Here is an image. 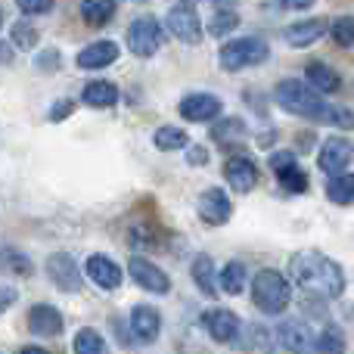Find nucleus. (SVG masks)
Wrapping results in <instances>:
<instances>
[{
    "instance_id": "f257e3e1",
    "label": "nucleus",
    "mask_w": 354,
    "mask_h": 354,
    "mask_svg": "<svg viewBox=\"0 0 354 354\" xmlns=\"http://www.w3.org/2000/svg\"><path fill=\"white\" fill-rule=\"evenodd\" d=\"M289 277L299 283L305 292L320 299H339L345 292V274L333 258L324 252H299L289 261Z\"/></svg>"
},
{
    "instance_id": "f03ea898",
    "label": "nucleus",
    "mask_w": 354,
    "mask_h": 354,
    "mask_svg": "<svg viewBox=\"0 0 354 354\" xmlns=\"http://www.w3.org/2000/svg\"><path fill=\"white\" fill-rule=\"evenodd\" d=\"M274 100L280 109L301 115V118H314V122H324L326 106H330V103H324V97L317 91H311L305 81H295V78L280 81L274 91Z\"/></svg>"
},
{
    "instance_id": "7ed1b4c3",
    "label": "nucleus",
    "mask_w": 354,
    "mask_h": 354,
    "mask_svg": "<svg viewBox=\"0 0 354 354\" xmlns=\"http://www.w3.org/2000/svg\"><path fill=\"white\" fill-rule=\"evenodd\" d=\"M289 299H292V289H289L286 277L277 274V270H261L252 280V301H255L258 311L283 314L289 308Z\"/></svg>"
},
{
    "instance_id": "20e7f679",
    "label": "nucleus",
    "mask_w": 354,
    "mask_h": 354,
    "mask_svg": "<svg viewBox=\"0 0 354 354\" xmlns=\"http://www.w3.org/2000/svg\"><path fill=\"white\" fill-rule=\"evenodd\" d=\"M268 56H270V47L261 37H239V41H227L221 47L218 59H221V68L239 72V68H249V66H261Z\"/></svg>"
},
{
    "instance_id": "39448f33",
    "label": "nucleus",
    "mask_w": 354,
    "mask_h": 354,
    "mask_svg": "<svg viewBox=\"0 0 354 354\" xmlns=\"http://www.w3.org/2000/svg\"><path fill=\"white\" fill-rule=\"evenodd\" d=\"M165 44V28L156 16H137L128 28V47L134 56H156L159 47Z\"/></svg>"
},
{
    "instance_id": "423d86ee",
    "label": "nucleus",
    "mask_w": 354,
    "mask_h": 354,
    "mask_svg": "<svg viewBox=\"0 0 354 354\" xmlns=\"http://www.w3.org/2000/svg\"><path fill=\"white\" fill-rule=\"evenodd\" d=\"M165 25L180 44L196 47V44L202 41V19H199V10H196L193 3H174L171 10H168Z\"/></svg>"
},
{
    "instance_id": "0eeeda50",
    "label": "nucleus",
    "mask_w": 354,
    "mask_h": 354,
    "mask_svg": "<svg viewBox=\"0 0 354 354\" xmlns=\"http://www.w3.org/2000/svg\"><path fill=\"white\" fill-rule=\"evenodd\" d=\"M128 270H131V280H134L140 289H147V292H156V295L171 292V277H168L159 264L149 261V258L134 255L131 258V264H128Z\"/></svg>"
},
{
    "instance_id": "6e6552de",
    "label": "nucleus",
    "mask_w": 354,
    "mask_h": 354,
    "mask_svg": "<svg viewBox=\"0 0 354 354\" xmlns=\"http://www.w3.org/2000/svg\"><path fill=\"white\" fill-rule=\"evenodd\" d=\"M202 326L214 342H236L239 333H243V320L230 311V308H212V311L202 314Z\"/></svg>"
},
{
    "instance_id": "1a4fd4ad",
    "label": "nucleus",
    "mask_w": 354,
    "mask_h": 354,
    "mask_svg": "<svg viewBox=\"0 0 354 354\" xmlns=\"http://www.w3.org/2000/svg\"><path fill=\"white\" fill-rule=\"evenodd\" d=\"M44 270H47L50 283L56 289H62V292H78L81 289V270L75 264V258L66 255V252H53L47 258V264H44Z\"/></svg>"
},
{
    "instance_id": "9d476101",
    "label": "nucleus",
    "mask_w": 354,
    "mask_h": 354,
    "mask_svg": "<svg viewBox=\"0 0 354 354\" xmlns=\"http://www.w3.org/2000/svg\"><path fill=\"white\" fill-rule=\"evenodd\" d=\"M277 342L292 354H314L317 351V336H314V330L305 324V320H286V324H280Z\"/></svg>"
},
{
    "instance_id": "9b49d317",
    "label": "nucleus",
    "mask_w": 354,
    "mask_h": 354,
    "mask_svg": "<svg viewBox=\"0 0 354 354\" xmlns=\"http://www.w3.org/2000/svg\"><path fill=\"white\" fill-rule=\"evenodd\" d=\"M351 156H354V147L345 140V137H330V140L320 147L317 165H320V171H326L330 177H339V174H345Z\"/></svg>"
},
{
    "instance_id": "f8f14e48",
    "label": "nucleus",
    "mask_w": 354,
    "mask_h": 354,
    "mask_svg": "<svg viewBox=\"0 0 354 354\" xmlns=\"http://www.w3.org/2000/svg\"><path fill=\"white\" fill-rule=\"evenodd\" d=\"M162 333V314L153 305H137L131 311V336L140 345H153Z\"/></svg>"
},
{
    "instance_id": "ddd939ff",
    "label": "nucleus",
    "mask_w": 354,
    "mask_h": 354,
    "mask_svg": "<svg viewBox=\"0 0 354 354\" xmlns=\"http://www.w3.org/2000/svg\"><path fill=\"white\" fill-rule=\"evenodd\" d=\"M230 214H233L230 196H227L221 187H212V189H205V193L199 196V218L205 221V224L221 227V224L230 221Z\"/></svg>"
},
{
    "instance_id": "4468645a",
    "label": "nucleus",
    "mask_w": 354,
    "mask_h": 354,
    "mask_svg": "<svg viewBox=\"0 0 354 354\" xmlns=\"http://www.w3.org/2000/svg\"><path fill=\"white\" fill-rule=\"evenodd\" d=\"M224 103H221L214 93H189V97L180 100L177 112H180L187 122H212V118L221 115Z\"/></svg>"
},
{
    "instance_id": "2eb2a0df",
    "label": "nucleus",
    "mask_w": 354,
    "mask_h": 354,
    "mask_svg": "<svg viewBox=\"0 0 354 354\" xmlns=\"http://www.w3.org/2000/svg\"><path fill=\"white\" fill-rule=\"evenodd\" d=\"M224 177H227V183H230V189H236V193H252L258 183V168L249 156H230L224 165Z\"/></svg>"
},
{
    "instance_id": "dca6fc26",
    "label": "nucleus",
    "mask_w": 354,
    "mask_h": 354,
    "mask_svg": "<svg viewBox=\"0 0 354 354\" xmlns=\"http://www.w3.org/2000/svg\"><path fill=\"white\" fill-rule=\"evenodd\" d=\"M62 326H66V320H62V314L56 311L53 305H35L28 311V330L35 333V336L53 339L62 333Z\"/></svg>"
},
{
    "instance_id": "f3484780",
    "label": "nucleus",
    "mask_w": 354,
    "mask_h": 354,
    "mask_svg": "<svg viewBox=\"0 0 354 354\" xmlns=\"http://www.w3.org/2000/svg\"><path fill=\"white\" fill-rule=\"evenodd\" d=\"M84 270L100 289H109L112 292V289L122 286V277H124L122 268H118L112 258H106V255H91L87 258V264H84Z\"/></svg>"
},
{
    "instance_id": "a211bd4d",
    "label": "nucleus",
    "mask_w": 354,
    "mask_h": 354,
    "mask_svg": "<svg viewBox=\"0 0 354 354\" xmlns=\"http://www.w3.org/2000/svg\"><path fill=\"white\" fill-rule=\"evenodd\" d=\"M118 59V44L115 41H93L78 53L81 68H106Z\"/></svg>"
},
{
    "instance_id": "6ab92c4d",
    "label": "nucleus",
    "mask_w": 354,
    "mask_h": 354,
    "mask_svg": "<svg viewBox=\"0 0 354 354\" xmlns=\"http://www.w3.org/2000/svg\"><path fill=\"white\" fill-rule=\"evenodd\" d=\"M324 31H326V22L324 19H305V22H295V25H289L286 31H283V37H286V44L289 47H311L314 41H320L324 37Z\"/></svg>"
},
{
    "instance_id": "aec40b11",
    "label": "nucleus",
    "mask_w": 354,
    "mask_h": 354,
    "mask_svg": "<svg viewBox=\"0 0 354 354\" xmlns=\"http://www.w3.org/2000/svg\"><path fill=\"white\" fill-rule=\"evenodd\" d=\"M81 97L91 109H109V106L118 103V91L112 81H91V84H84Z\"/></svg>"
},
{
    "instance_id": "412c9836",
    "label": "nucleus",
    "mask_w": 354,
    "mask_h": 354,
    "mask_svg": "<svg viewBox=\"0 0 354 354\" xmlns=\"http://www.w3.org/2000/svg\"><path fill=\"white\" fill-rule=\"evenodd\" d=\"M308 87L317 93H336L339 87H342V78H339L326 62H311V66H308Z\"/></svg>"
},
{
    "instance_id": "4be33fe9",
    "label": "nucleus",
    "mask_w": 354,
    "mask_h": 354,
    "mask_svg": "<svg viewBox=\"0 0 354 354\" xmlns=\"http://www.w3.org/2000/svg\"><path fill=\"white\" fill-rule=\"evenodd\" d=\"M193 280H196V286H199L205 295H214V292H218L221 280L214 277V261H212L208 255H196V258H193Z\"/></svg>"
},
{
    "instance_id": "5701e85b",
    "label": "nucleus",
    "mask_w": 354,
    "mask_h": 354,
    "mask_svg": "<svg viewBox=\"0 0 354 354\" xmlns=\"http://www.w3.org/2000/svg\"><path fill=\"white\" fill-rule=\"evenodd\" d=\"M78 10H81V19H84L87 25H93V28H103V25L115 16V3H112V0H84Z\"/></svg>"
},
{
    "instance_id": "b1692460",
    "label": "nucleus",
    "mask_w": 354,
    "mask_h": 354,
    "mask_svg": "<svg viewBox=\"0 0 354 354\" xmlns=\"http://www.w3.org/2000/svg\"><path fill=\"white\" fill-rule=\"evenodd\" d=\"M72 348H75V354H109V345H106V339L100 336L93 326H84V330L75 333Z\"/></svg>"
},
{
    "instance_id": "393cba45",
    "label": "nucleus",
    "mask_w": 354,
    "mask_h": 354,
    "mask_svg": "<svg viewBox=\"0 0 354 354\" xmlns=\"http://www.w3.org/2000/svg\"><path fill=\"white\" fill-rule=\"evenodd\" d=\"M236 348H249V351H264V354H270L274 348H270V333L264 330V326H258V324H249V326H243V333H239V339H236Z\"/></svg>"
},
{
    "instance_id": "a878e982",
    "label": "nucleus",
    "mask_w": 354,
    "mask_h": 354,
    "mask_svg": "<svg viewBox=\"0 0 354 354\" xmlns=\"http://www.w3.org/2000/svg\"><path fill=\"white\" fill-rule=\"evenodd\" d=\"M212 137L221 147H233V143H239L245 137V124L239 118H224V122H218L212 128Z\"/></svg>"
},
{
    "instance_id": "bb28decb",
    "label": "nucleus",
    "mask_w": 354,
    "mask_h": 354,
    "mask_svg": "<svg viewBox=\"0 0 354 354\" xmlns=\"http://www.w3.org/2000/svg\"><path fill=\"white\" fill-rule=\"evenodd\" d=\"M326 196H330V202H336V205H351L354 202V174L330 177V183H326Z\"/></svg>"
},
{
    "instance_id": "cd10ccee",
    "label": "nucleus",
    "mask_w": 354,
    "mask_h": 354,
    "mask_svg": "<svg viewBox=\"0 0 354 354\" xmlns=\"http://www.w3.org/2000/svg\"><path fill=\"white\" fill-rule=\"evenodd\" d=\"M218 280H221V289H224L227 295H239L245 289V264H239V261L224 264Z\"/></svg>"
},
{
    "instance_id": "c85d7f7f",
    "label": "nucleus",
    "mask_w": 354,
    "mask_h": 354,
    "mask_svg": "<svg viewBox=\"0 0 354 354\" xmlns=\"http://www.w3.org/2000/svg\"><path fill=\"white\" fill-rule=\"evenodd\" d=\"M236 25H239V12L236 10H230V6H214L212 22H208V31H212L214 37H224V35H230Z\"/></svg>"
},
{
    "instance_id": "c756f323",
    "label": "nucleus",
    "mask_w": 354,
    "mask_h": 354,
    "mask_svg": "<svg viewBox=\"0 0 354 354\" xmlns=\"http://www.w3.org/2000/svg\"><path fill=\"white\" fill-rule=\"evenodd\" d=\"M153 143L162 153H174V149L189 147V137H187V131H180V128H159L153 134Z\"/></svg>"
},
{
    "instance_id": "7c9ffc66",
    "label": "nucleus",
    "mask_w": 354,
    "mask_h": 354,
    "mask_svg": "<svg viewBox=\"0 0 354 354\" xmlns=\"http://www.w3.org/2000/svg\"><path fill=\"white\" fill-rule=\"evenodd\" d=\"M0 264L3 268H10L12 274H19V277H28L31 270V261L22 255V252H16V249H10V245H0Z\"/></svg>"
},
{
    "instance_id": "2f4dec72",
    "label": "nucleus",
    "mask_w": 354,
    "mask_h": 354,
    "mask_svg": "<svg viewBox=\"0 0 354 354\" xmlns=\"http://www.w3.org/2000/svg\"><path fill=\"white\" fill-rule=\"evenodd\" d=\"M317 351L320 354H345V336L339 326H326L317 336Z\"/></svg>"
},
{
    "instance_id": "473e14b6",
    "label": "nucleus",
    "mask_w": 354,
    "mask_h": 354,
    "mask_svg": "<svg viewBox=\"0 0 354 354\" xmlns=\"http://www.w3.org/2000/svg\"><path fill=\"white\" fill-rule=\"evenodd\" d=\"M277 180H280V187L286 189V193H305V189H308V174L301 171L299 165L280 171V174H277Z\"/></svg>"
},
{
    "instance_id": "72a5a7b5",
    "label": "nucleus",
    "mask_w": 354,
    "mask_h": 354,
    "mask_svg": "<svg viewBox=\"0 0 354 354\" xmlns=\"http://www.w3.org/2000/svg\"><path fill=\"white\" fill-rule=\"evenodd\" d=\"M333 41L339 47H354V16H339L333 19Z\"/></svg>"
},
{
    "instance_id": "f704fd0d",
    "label": "nucleus",
    "mask_w": 354,
    "mask_h": 354,
    "mask_svg": "<svg viewBox=\"0 0 354 354\" xmlns=\"http://www.w3.org/2000/svg\"><path fill=\"white\" fill-rule=\"evenodd\" d=\"M12 44H16L19 50H31V47H37V28L31 22H16L12 25Z\"/></svg>"
},
{
    "instance_id": "c9c22d12",
    "label": "nucleus",
    "mask_w": 354,
    "mask_h": 354,
    "mask_svg": "<svg viewBox=\"0 0 354 354\" xmlns=\"http://www.w3.org/2000/svg\"><path fill=\"white\" fill-rule=\"evenodd\" d=\"M320 124H333V128H354V109H345V106H326V115Z\"/></svg>"
},
{
    "instance_id": "e433bc0d",
    "label": "nucleus",
    "mask_w": 354,
    "mask_h": 354,
    "mask_svg": "<svg viewBox=\"0 0 354 354\" xmlns=\"http://www.w3.org/2000/svg\"><path fill=\"white\" fill-rule=\"evenodd\" d=\"M128 243H131V249H140V252H147V249H153L156 245V236H153V230H149L147 224H134L128 230Z\"/></svg>"
},
{
    "instance_id": "4c0bfd02",
    "label": "nucleus",
    "mask_w": 354,
    "mask_h": 354,
    "mask_svg": "<svg viewBox=\"0 0 354 354\" xmlns=\"http://www.w3.org/2000/svg\"><path fill=\"white\" fill-rule=\"evenodd\" d=\"M50 10H53L50 0H22V3H19L22 16H44V12H50Z\"/></svg>"
},
{
    "instance_id": "58836bf2",
    "label": "nucleus",
    "mask_w": 354,
    "mask_h": 354,
    "mask_svg": "<svg viewBox=\"0 0 354 354\" xmlns=\"http://www.w3.org/2000/svg\"><path fill=\"white\" fill-rule=\"evenodd\" d=\"M292 165H299L292 153H274V156H270V168H274V174L286 171V168H292Z\"/></svg>"
},
{
    "instance_id": "ea45409f",
    "label": "nucleus",
    "mask_w": 354,
    "mask_h": 354,
    "mask_svg": "<svg viewBox=\"0 0 354 354\" xmlns=\"http://www.w3.org/2000/svg\"><path fill=\"white\" fill-rule=\"evenodd\" d=\"M35 66L41 68V72H56V66H59V53H56V50H47V53L37 56Z\"/></svg>"
},
{
    "instance_id": "a19ab883",
    "label": "nucleus",
    "mask_w": 354,
    "mask_h": 354,
    "mask_svg": "<svg viewBox=\"0 0 354 354\" xmlns=\"http://www.w3.org/2000/svg\"><path fill=\"white\" fill-rule=\"evenodd\" d=\"M72 112H75V103H72V100H59V103L50 109V122H62V118L72 115Z\"/></svg>"
},
{
    "instance_id": "79ce46f5",
    "label": "nucleus",
    "mask_w": 354,
    "mask_h": 354,
    "mask_svg": "<svg viewBox=\"0 0 354 354\" xmlns=\"http://www.w3.org/2000/svg\"><path fill=\"white\" fill-rule=\"evenodd\" d=\"M208 159V153L202 147H196V143H189V149H187V162L189 165H202V162Z\"/></svg>"
},
{
    "instance_id": "37998d69",
    "label": "nucleus",
    "mask_w": 354,
    "mask_h": 354,
    "mask_svg": "<svg viewBox=\"0 0 354 354\" xmlns=\"http://www.w3.org/2000/svg\"><path fill=\"white\" fill-rule=\"evenodd\" d=\"M12 301H16V292H12V289H0V314H3V311H10V305H12Z\"/></svg>"
},
{
    "instance_id": "c03bdc74",
    "label": "nucleus",
    "mask_w": 354,
    "mask_h": 354,
    "mask_svg": "<svg viewBox=\"0 0 354 354\" xmlns=\"http://www.w3.org/2000/svg\"><path fill=\"white\" fill-rule=\"evenodd\" d=\"M10 59H12V47H10V44L0 41V66H6Z\"/></svg>"
},
{
    "instance_id": "a18cd8bd",
    "label": "nucleus",
    "mask_w": 354,
    "mask_h": 354,
    "mask_svg": "<svg viewBox=\"0 0 354 354\" xmlns=\"http://www.w3.org/2000/svg\"><path fill=\"white\" fill-rule=\"evenodd\" d=\"M22 354H50V351H44V348H22Z\"/></svg>"
},
{
    "instance_id": "49530a36",
    "label": "nucleus",
    "mask_w": 354,
    "mask_h": 354,
    "mask_svg": "<svg viewBox=\"0 0 354 354\" xmlns=\"http://www.w3.org/2000/svg\"><path fill=\"white\" fill-rule=\"evenodd\" d=\"M0 22H3V19H0Z\"/></svg>"
}]
</instances>
